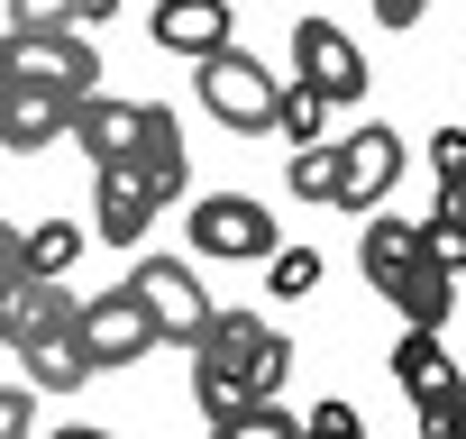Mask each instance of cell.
I'll use <instances>...</instances> for the list:
<instances>
[{
    "instance_id": "cell-1",
    "label": "cell",
    "mask_w": 466,
    "mask_h": 439,
    "mask_svg": "<svg viewBox=\"0 0 466 439\" xmlns=\"http://www.w3.org/2000/svg\"><path fill=\"white\" fill-rule=\"evenodd\" d=\"M183 348H192V403H201V421L238 412V403H257V393H275V384L293 375V339L266 330L257 311H219V302H210V321H201Z\"/></svg>"
},
{
    "instance_id": "cell-2",
    "label": "cell",
    "mask_w": 466,
    "mask_h": 439,
    "mask_svg": "<svg viewBox=\"0 0 466 439\" xmlns=\"http://www.w3.org/2000/svg\"><path fill=\"white\" fill-rule=\"evenodd\" d=\"M366 284L402 311V330H448V302H457V275L420 248V220H375L366 210V248H357Z\"/></svg>"
},
{
    "instance_id": "cell-3",
    "label": "cell",
    "mask_w": 466,
    "mask_h": 439,
    "mask_svg": "<svg viewBox=\"0 0 466 439\" xmlns=\"http://www.w3.org/2000/svg\"><path fill=\"white\" fill-rule=\"evenodd\" d=\"M192 92H201V110H210L219 128L266 138V128H275V92H284V74H266V56L219 46V56H201V65H192Z\"/></svg>"
},
{
    "instance_id": "cell-4",
    "label": "cell",
    "mask_w": 466,
    "mask_h": 439,
    "mask_svg": "<svg viewBox=\"0 0 466 439\" xmlns=\"http://www.w3.org/2000/svg\"><path fill=\"white\" fill-rule=\"evenodd\" d=\"M183 230H192V257H210V266H266L284 248L257 192H201Z\"/></svg>"
},
{
    "instance_id": "cell-5",
    "label": "cell",
    "mask_w": 466,
    "mask_h": 439,
    "mask_svg": "<svg viewBox=\"0 0 466 439\" xmlns=\"http://www.w3.org/2000/svg\"><path fill=\"white\" fill-rule=\"evenodd\" d=\"M0 83H56V92H101V56L83 46V28H10L0 37Z\"/></svg>"
},
{
    "instance_id": "cell-6",
    "label": "cell",
    "mask_w": 466,
    "mask_h": 439,
    "mask_svg": "<svg viewBox=\"0 0 466 439\" xmlns=\"http://www.w3.org/2000/svg\"><path fill=\"white\" fill-rule=\"evenodd\" d=\"M293 83H311L329 110H348V101H366V46L339 28V19H302L293 28Z\"/></svg>"
},
{
    "instance_id": "cell-7",
    "label": "cell",
    "mask_w": 466,
    "mask_h": 439,
    "mask_svg": "<svg viewBox=\"0 0 466 439\" xmlns=\"http://www.w3.org/2000/svg\"><path fill=\"white\" fill-rule=\"evenodd\" d=\"M74 339H83V357H92V375L101 366H137L147 348H165L156 339V321H147V302L119 284V293H92V302H74Z\"/></svg>"
},
{
    "instance_id": "cell-8",
    "label": "cell",
    "mask_w": 466,
    "mask_h": 439,
    "mask_svg": "<svg viewBox=\"0 0 466 439\" xmlns=\"http://www.w3.org/2000/svg\"><path fill=\"white\" fill-rule=\"evenodd\" d=\"M393 174H402V138H393L384 119H366V128H348V138H339V192H329V210H348V220H366V210H384V192H393Z\"/></svg>"
},
{
    "instance_id": "cell-9",
    "label": "cell",
    "mask_w": 466,
    "mask_h": 439,
    "mask_svg": "<svg viewBox=\"0 0 466 439\" xmlns=\"http://www.w3.org/2000/svg\"><path fill=\"white\" fill-rule=\"evenodd\" d=\"M128 293L147 302L156 339H192V330L210 321V293H201L192 257H137V266H128Z\"/></svg>"
},
{
    "instance_id": "cell-10",
    "label": "cell",
    "mask_w": 466,
    "mask_h": 439,
    "mask_svg": "<svg viewBox=\"0 0 466 439\" xmlns=\"http://www.w3.org/2000/svg\"><path fill=\"white\" fill-rule=\"evenodd\" d=\"M384 366H393V384H402V403H411V412H448V403L466 393V375H457V357H448V339H439V330H402Z\"/></svg>"
},
{
    "instance_id": "cell-11",
    "label": "cell",
    "mask_w": 466,
    "mask_h": 439,
    "mask_svg": "<svg viewBox=\"0 0 466 439\" xmlns=\"http://www.w3.org/2000/svg\"><path fill=\"white\" fill-rule=\"evenodd\" d=\"M65 128H74V92H56V83H0V147H10V156L65 147Z\"/></svg>"
},
{
    "instance_id": "cell-12",
    "label": "cell",
    "mask_w": 466,
    "mask_h": 439,
    "mask_svg": "<svg viewBox=\"0 0 466 439\" xmlns=\"http://www.w3.org/2000/svg\"><path fill=\"white\" fill-rule=\"evenodd\" d=\"M156 210H165V201L147 192V174H137V165H92V230H101L110 248H137Z\"/></svg>"
},
{
    "instance_id": "cell-13",
    "label": "cell",
    "mask_w": 466,
    "mask_h": 439,
    "mask_svg": "<svg viewBox=\"0 0 466 439\" xmlns=\"http://www.w3.org/2000/svg\"><path fill=\"white\" fill-rule=\"evenodd\" d=\"M56 330H74L65 275H19L10 293H0V348H37V339H56Z\"/></svg>"
},
{
    "instance_id": "cell-14",
    "label": "cell",
    "mask_w": 466,
    "mask_h": 439,
    "mask_svg": "<svg viewBox=\"0 0 466 439\" xmlns=\"http://www.w3.org/2000/svg\"><path fill=\"white\" fill-rule=\"evenodd\" d=\"M137 110H147V101H119V92H83L65 138H74L92 165H128V147H137Z\"/></svg>"
},
{
    "instance_id": "cell-15",
    "label": "cell",
    "mask_w": 466,
    "mask_h": 439,
    "mask_svg": "<svg viewBox=\"0 0 466 439\" xmlns=\"http://www.w3.org/2000/svg\"><path fill=\"white\" fill-rule=\"evenodd\" d=\"M128 165L147 174V192H156V201H174V192H183L192 156H183V119H174L165 101H147V110H137V147H128Z\"/></svg>"
},
{
    "instance_id": "cell-16",
    "label": "cell",
    "mask_w": 466,
    "mask_h": 439,
    "mask_svg": "<svg viewBox=\"0 0 466 439\" xmlns=\"http://www.w3.org/2000/svg\"><path fill=\"white\" fill-rule=\"evenodd\" d=\"M147 28H156L165 56H192V65H201V56L228 46V0H156Z\"/></svg>"
},
{
    "instance_id": "cell-17",
    "label": "cell",
    "mask_w": 466,
    "mask_h": 439,
    "mask_svg": "<svg viewBox=\"0 0 466 439\" xmlns=\"http://www.w3.org/2000/svg\"><path fill=\"white\" fill-rule=\"evenodd\" d=\"M19 357H28V384H46V393H83V384H92V357H83L74 330H56V339H37V348H19Z\"/></svg>"
},
{
    "instance_id": "cell-18",
    "label": "cell",
    "mask_w": 466,
    "mask_h": 439,
    "mask_svg": "<svg viewBox=\"0 0 466 439\" xmlns=\"http://www.w3.org/2000/svg\"><path fill=\"white\" fill-rule=\"evenodd\" d=\"M210 439H302V412H284L275 393H257V403H238V412H219Z\"/></svg>"
},
{
    "instance_id": "cell-19",
    "label": "cell",
    "mask_w": 466,
    "mask_h": 439,
    "mask_svg": "<svg viewBox=\"0 0 466 439\" xmlns=\"http://www.w3.org/2000/svg\"><path fill=\"white\" fill-rule=\"evenodd\" d=\"M275 138H284V147L329 138V101H320L311 83H293V74H284V92H275Z\"/></svg>"
},
{
    "instance_id": "cell-20",
    "label": "cell",
    "mask_w": 466,
    "mask_h": 439,
    "mask_svg": "<svg viewBox=\"0 0 466 439\" xmlns=\"http://www.w3.org/2000/svg\"><path fill=\"white\" fill-rule=\"evenodd\" d=\"M19 248H28V275H65L83 257V230L74 220H46V230H19Z\"/></svg>"
},
{
    "instance_id": "cell-21",
    "label": "cell",
    "mask_w": 466,
    "mask_h": 439,
    "mask_svg": "<svg viewBox=\"0 0 466 439\" xmlns=\"http://www.w3.org/2000/svg\"><path fill=\"white\" fill-rule=\"evenodd\" d=\"M329 192H339V147H329V138L293 147V201H320V210H329Z\"/></svg>"
},
{
    "instance_id": "cell-22",
    "label": "cell",
    "mask_w": 466,
    "mask_h": 439,
    "mask_svg": "<svg viewBox=\"0 0 466 439\" xmlns=\"http://www.w3.org/2000/svg\"><path fill=\"white\" fill-rule=\"evenodd\" d=\"M311 284H320V248H275L266 257V293L275 302H302Z\"/></svg>"
},
{
    "instance_id": "cell-23",
    "label": "cell",
    "mask_w": 466,
    "mask_h": 439,
    "mask_svg": "<svg viewBox=\"0 0 466 439\" xmlns=\"http://www.w3.org/2000/svg\"><path fill=\"white\" fill-rule=\"evenodd\" d=\"M302 439H366V412H357L348 393H320V403L302 412Z\"/></svg>"
},
{
    "instance_id": "cell-24",
    "label": "cell",
    "mask_w": 466,
    "mask_h": 439,
    "mask_svg": "<svg viewBox=\"0 0 466 439\" xmlns=\"http://www.w3.org/2000/svg\"><path fill=\"white\" fill-rule=\"evenodd\" d=\"M420 248L448 266V275H466V220H448V210H430L420 220Z\"/></svg>"
},
{
    "instance_id": "cell-25",
    "label": "cell",
    "mask_w": 466,
    "mask_h": 439,
    "mask_svg": "<svg viewBox=\"0 0 466 439\" xmlns=\"http://www.w3.org/2000/svg\"><path fill=\"white\" fill-rule=\"evenodd\" d=\"M10 28H83L74 0H10Z\"/></svg>"
},
{
    "instance_id": "cell-26",
    "label": "cell",
    "mask_w": 466,
    "mask_h": 439,
    "mask_svg": "<svg viewBox=\"0 0 466 439\" xmlns=\"http://www.w3.org/2000/svg\"><path fill=\"white\" fill-rule=\"evenodd\" d=\"M28 430H37V393L10 384V393H0V439H28Z\"/></svg>"
},
{
    "instance_id": "cell-27",
    "label": "cell",
    "mask_w": 466,
    "mask_h": 439,
    "mask_svg": "<svg viewBox=\"0 0 466 439\" xmlns=\"http://www.w3.org/2000/svg\"><path fill=\"white\" fill-rule=\"evenodd\" d=\"M28 275V248H19V230H10V220H0V293H10Z\"/></svg>"
},
{
    "instance_id": "cell-28",
    "label": "cell",
    "mask_w": 466,
    "mask_h": 439,
    "mask_svg": "<svg viewBox=\"0 0 466 439\" xmlns=\"http://www.w3.org/2000/svg\"><path fill=\"white\" fill-rule=\"evenodd\" d=\"M430 165L457 174V165H466V128H439V138H430Z\"/></svg>"
},
{
    "instance_id": "cell-29",
    "label": "cell",
    "mask_w": 466,
    "mask_h": 439,
    "mask_svg": "<svg viewBox=\"0 0 466 439\" xmlns=\"http://www.w3.org/2000/svg\"><path fill=\"white\" fill-rule=\"evenodd\" d=\"M420 10H430V0H375V19H384V28H420Z\"/></svg>"
},
{
    "instance_id": "cell-30",
    "label": "cell",
    "mask_w": 466,
    "mask_h": 439,
    "mask_svg": "<svg viewBox=\"0 0 466 439\" xmlns=\"http://www.w3.org/2000/svg\"><path fill=\"white\" fill-rule=\"evenodd\" d=\"M420 439H466V421H457V403H448V412H420Z\"/></svg>"
},
{
    "instance_id": "cell-31",
    "label": "cell",
    "mask_w": 466,
    "mask_h": 439,
    "mask_svg": "<svg viewBox=\"0 0 466 439\" xmlns=\"http://www.w3.org/2000/svg\"><path fill=\"white\" fill-rule=\"evenodd\" d=\"M439 210H448V220H466V165H457V174H439Z\"/></svg>"
},
{
    "instance_id": "cell-32",
    "label": "cell",
    "mask_w": 466,
    "mask_h": 439,
    "mask_svg": "<svg viewBox=\"0 0 466 439\" xmlns=\"http://www.w3.org/2000/svg\"><path fill=\"white\" fill-rule=\"evenodd\" d=\"M46 439H119V430H92V421H74V430H46Z\"/></svg>"
},
{
    "instance_id": "cell-33",
    "label": "cell",
    "mask_w": 466,
    "mask_h": 439,
    "mask_svg": "<svg viewBox=\"0 0 466 439\" xmlns=\"http://www.w3.org/2000/svg\"><path fill=\"white\" fill-rule=\"evenodd\" d=\"M457 421H466V393H457Z\"/></svg>"
}]
</instances>
